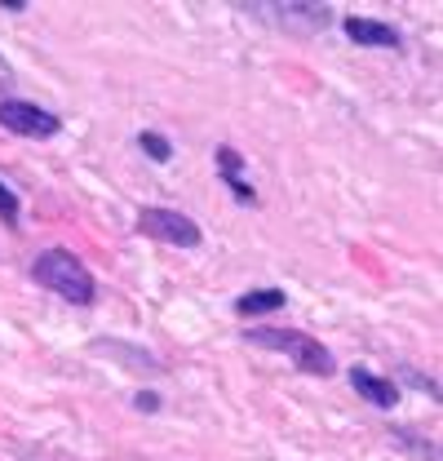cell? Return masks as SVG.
I'll return each mask as SVG.
<instances>
[{
    "label": "cell",
    "instance_id": "2",
    "mask_svg": "<svg viewBox=\"0 0 443 461\" xmlns=\"http://www.w3.org/2000/svg\"><path fill=\"white\" fill-rule=\"evenodd\" d=\"M249 342L284 350V355H288L302 373H311V377H329L332 373V355L315 342V338L297 333V329H249Z\"/></svg>",
    "mask_w": 443,
    "mask_h": 461
},
{
    "label": "cell",
    "instance_id": "11",
    "mask_svg": "<svg viewBox=\"0 0 443 461\" xmlns=\"http://www.w3.org/2000/svg\"><path fill=\"white\" fill-rule=\"evenodd\" d=\"M138 408H142V412H156L160 400H156V395H138Z\"/></svg>",
    "mask_w": 443,
    "mask_h": 461
},
{
    "label": "cell",
    "instance_id": "12",
    "mask_svg": "<svg viewBox=\"0 0 443 461\" xmlns=\"http://www.w3.org/2000/svg\"><path fill=\"white\" fill-rule=\"evenodd\" d=\"M0 85H14V71L5 67V58H0Z\"/></svg>",
    "mask_w": 443,
    "mask_h": 461
},
{
    "label": "cell",
    "instance_id": "10",
    "mask_svg": "<svg viewBox=\"0 0 443 461\" xmlns=\"http://www.w3.org/2000/svg\"><path fill=\"white\" fill-rule=\"evenodd\" d=\"M0 218H5L9 227L18 222V200H14V191H9L5 182H0Z\"/></svg>",
    "mask_w": 443,
    "mask_h": 461
},
{
    "label": "cell",
    "instance_id": "9",
    "mask_svg": "<svg viewBox=\"0 0 443 461\" xmlns=\"http://www.w3.org/2000/svg\"><path fill=\"white\" fill-rule=\"evenodd\" d=\"M138 142H142V151H147L151 160H168V156H173V147H168V142L160 138V133H142Z\"/></svg>",
    "mask_w": 443,
    "mask_h": 461
},
{
    "label": "cell",
    "instance_id": "1",
    "mask_svg": "<svg viewBox=\"0 0 443 461\" xmlns=\"http://www.w3.org/2000/svg\"><path fill=\"white\" fill-rule=\"evenodd\" d=\"M32 276L36 285L54 288L58 297L76 302V306H89L94 302V276L67 253V249H45L36 262H32Z\"/></svg>",
    "mask_w": 443,
    "mask_h": 461
},
{
    "label": "cell",
    "instance_id": "7",
    "mask_svg": "<svg viewBox=\"0 0 443 461\" xmlns=\"http://www.w3.org/2000/svg\"><path fill=\"white\" fill-rule=\"evenodd\" d=\"M341 27H346V36L359 41V45H386V50H399V32L386 27V23H373V18H346Z\"/></svg>",
    "mask_w": 443,
    "mask_h": 461
},
{
    "label": "cell",
    "instance_id": "6",
    "mask_svg": "<svg viewBox=\"0 0 443 461\" xmlns=\"http://www.w3.org/2000/svg\"><path fill=\"white\" fill-rule=\"evenodd\" d=\"M350 386H355L368 403H377V408H394V400H399L394 382L377 377V373H368V368H350Z\"/></svg>",
    "mask_w": 443,
    "mask_h": 461
},
{
    "label": "cell",
    "instance_id": "3",
    "mask_svg": "<svg viewBox=\"0 0 443 461\" xmlns=\"http://www.w3.org/2000/svg\"><path fill=\"white\" fill-rule=\"evenodd\" d=\"M138 230L151 235V240H165V244H177V249H195L204 235L191 218L173 213V209H142L138 213Z\"/></svg>",
    "mask_w": 443,
    "mask_h": 461
},
{
    "label": "cell",
    "instance_id": "8",
    "mask_svg": "<svg viewBox=\"0 0 443 461\" xmlns=\"http://www.w3.org/2000/svg\"><path fill=\"white\" fill-rule=\"evenodd\" d=\"M288 297L279 293V288H258V293H244L240 302H235V311L240 315H262V311H279Z\"/></svg>",
    "mask_w": 443,
    "mask_h": 461
},
{
    "label": "cell",
    "instance_id": "4",
    "mask_svg": "<svg viewBox=\"0 0 443 461\" xmlns=\"http://www.w3.org/2000/svg\"><path fill=\"white\" fill-rule=\"evenodd\" d=\"M0 124L18 138H54L62 129V120L54 112H41L32 103H0Z\"/></svg>",
    "mask_w": 443,
    "mask_h": 461
},
{
    "label": "cell",
    "instance_id": "5",
    "mask_svg": "<svg viewBox=\"0 0 443 461\" xmlns=\"http://www.w3.org/2000/svg\"><path fill=\"white\" fill-rule=\"evenodd\" d=\"M253 14H276L279 27L288 32H324L329 27V5H253Z\"/></svg>",
    "mask_w": 443,
    "mask_h": 461
}]
</instances>
